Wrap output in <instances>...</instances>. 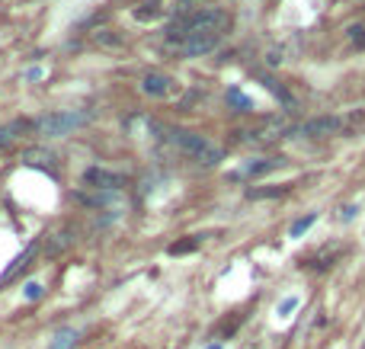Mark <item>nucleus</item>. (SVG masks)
Instances as JSON below:
<instances>
[{
	"instance_id": "1",
	"label": "nucleus",
	"mask_w": 365,
	"mask_h": 349,
	"mask_svg": "<svg viewBox=\"0 0 365 349\" xmlns=\"http://www.w3.org/2000/svg\"><path fill=\"white\" fill-rule=\"evenodd\" d=\"M228 26H231V16L218 7L182 10V13L173 16V23L167 26V45H173L176 52L189 55V58L208 55L212 48H218Z\"/></svg>"
},
{
	"instance_id": "2",
	"label": "nucleus",
	"mask_w": 365,
	"mask_h": 349,
	"mask_svg": "<svg viewBox=\"0 0 365 349\" xmlns=\"http://www.w3.org/2000/svg\"><path fill=\"white\" fill-rule=\"evenodd\" d=\"M151 129L160 131L157 138H164L170 148H176L180 154H186L189 160H196V164H206V167H215V164H221V157H224V151H221L218 145H212L208 138L196 135V131H186V129H173V125H157V122H151Z\"/></svg>"
},
{
	"instance_id": "3",
	"label": "nucleus",
	"mask_w": 365,
	"mask_h": 349,
	"mask_svg": "<svg viewBox=\"0 0 365 349\" xmlns=\"http://www.w3.org/2000/svg\"><path fill=\"white\" fill-rule=\"evenodd\" d=\"M365 125V109H352L346 115H317L301 125H289V138H327V135H352Z\"/></svg>"
},
{
	"instance_id": "4",
	"label": "nucleus",
	"mask_w": 365,
	"mask_h": 349,
	"mask_svg": "<svg viewBox=\"0 0 365 349\" xmlns=\"http://www.w3.org/2000/svg\"><path fill=\"white\" fill-rule=\"evenodd\" d=\"M90 122V113L87 109H64V113H48L36 122V131L38 135H48V138H61V135H71L74 129L87 125Z\"/></svg>"
},
{
	"instance_id": "5",
	"label": "nucleus",
	"mask_w": 365,
	"mask_h": 349,
	"mask_svg": "<svg viewBox=\"0 0 365 349\" xmlns=\"http://www.w3.org/2000/svg\"><path fill=\"white\" fill-rule=\"evenodd\" d=\"M84 183L93 186V190H103V192H119L122 186H125V176L113 173V170H106V167H90L84 173Z\"/></svg>"
},
{
	"instance_id": "6",
	"label": "nucleus",
	"mask_w": 365,
	"mask_h": 349,
	"mask_svg": "<svg viewBox=\"0 0 365 349\" xmlns=\"http://www.w3.org/2000/svg\"><path fill=\"white\" fill-rule=\"evenodd\" d=\"M141 90L148 93V97H157V99H167L173 97L180 87H176V80L170 74H160V71H151V74H145V80H141Z\"/></svg>"
},
{
	"instance_id": "7",
	"label": "nucleus",
	"mask_w": 365,
	"mask_h": 349,
	"mask_svg": "<svg viewBox=\"0 0 365 349\" xmlns=\"http://www.w3.org/2000/svg\"><path fill=\"white\" fill-rule=\"evenodd\" d=\"M77 340H80V330H77V327H64V330H58V334L48 340V349H74Z\"/></svg>"
},
{
	"instance_id": "8",
	"label": "nucleus",
	"mask_w": 365,
	"mask_h": 349,
	"mask_svg": "<svg viewBox=\"0 0 365 349\" xmlns=\"http://www.w3.org/2000/svg\"><path fill=\"white\" fill-rule=\"evenodd\" d=\"M282 167V160H250L237 170V176H259V173H269V170Z\"/></svg>"
},
{
	"instance_id": "9",
	"label": "nucleus",
	"mask_w": 365,
	"mask_h": 349,
	"mask_svg": "<svg viewBox=\"0 0 365 349\" xmlns=\"http://www.w3.org/2000/svg\"><path fill=\"white\" fill-rule=\"evenodd\" d=\"M228 103H231V106H237V109H243V113H250V109H257V103H253V99L247 97V93H241V90H237V87H231V90H228Z\"/></svg>"
},
{
	"instance_id": "10",
	"label": "nucleus",
	"mask_w": 365,
	"mask_h": 349,
	"mask_svg": "<svg viewBox=\"0 0 365 349\" xmlns=\"http://www.w3.org/2000/svg\"><path fill=\"white\" fill-rule=\"evenodd\" d=\"M314 221H317V212H311V215H301L298 221H292V228H289V237H301L304 231L311 228Z\"/></svg>"
},
{
	"instance_id": "11",
	"label": "nucleus",
	"mask_w": 365,
	"mask_h": 349,
	"mask_svg": "<svg viewBox=\"0 0 365 349\" xmlns=\"http://www.w3.org/2000/svg\"><path fill=\"white\" fill-rule=\"evenodd\" d=\"M298 304H301L298 295H285L279 301V308H275V314H279V318H292V311H298Z\"/></svg>"
},
{
	"instance_id": "12",
	"label": "nucleus",
	"mask_w": 365,
	"mask_h": 349,
	"mask_svg": "<svg viewBox=\"0 0 365 349\" xmlns=\"http://www.w3.org/2000/svg\"><path fill=\"white\" fill-rule=\"evenodd\" d=\"M42 295H45V285H42V282L32 279V282H26V285H23V298H26V301H38Z\"/></svg>"
},
{
	"instance_id": "13",
	"label": "nucleus",
	"mask_w": 365,
	"mask_h": 349,
	"mask_svg": "<svg viewBox=\"0 0 365 349\" xmlns=\"http://www.w3.org/2000/svg\"><path fill=\"white\" fill-rule=\"evenodd\" d=\"M263 87H269V90H273L275 97L282 99V103H292V93H289V90H282L279 80H273V77H263Z\"/></svg>"
},
{
	"instance_id": "14",
	"label": "nucleus",
	"mask_w": 365,
	"mask_h": 349,
	"mask_svg": "<svg viewBox=\"0 0 365 349\" xmlns=\"http://www.w3.org/2000/svg\"><path fill=\"white\" fill-rule=\"evenodd\" d=\"M20 129H23L20 122H16V125H7V129H0V148H7L10 141L16 138V131H20Z\"/></svg>"
},
{
	"instance_id": "15",
	"label": "nucleus",
	"mask_w": 365,
	"mask_h": 349,
	"mask_svg": "<svg viewBox=\"0 0 365 349\" xmlns=\"http://www.w3.org/2000/svg\"><path fill=\"white\" fill-rule=\"evenodd\" d=\"M350 42L356 48H365V26H352V29H350Z\"/></svg>"
},
{
	"instance_id": "16",
	"label": "nucleus",
	"mask_w": 365,
	"mask_h": 349,
	"mask_svg": "<svg viewBox=\"0 0 365 349\" xmlns=\"http://www.w3.org/2000/svg\"><path fill=\"white\" fill-rule=\"evenodd\" d=\"M266 196H285V186H279V190H250V199H266Z\"/></svg>"
},
{
	"instance_id": "17",
	"label": "nucleus",
	"mask_w": 365,
	"mask_h": 349,
	"mask_svg": "<svg viewBox=\"0 0 365 349\" xmlns=\"http://www.w3.org/2000/svg\"><path fill=\"white\" fill-rule=\"evenodd\" d=\"M356 212H359V205H346V208L340 212V218L343 221H352V218H356Z\"/></svg>"
},
{
	"instance_id": "18",
	"label": "nucleus",
	"mask_w": 365,
	"mask_h": 349,
	"mask_svg": "<svg viewBox=\"0 0 365 349\" xmlns=\"http://www.w3.org/2000/svg\"><path fill=\"white\" fill-rule=\"evenodd\" d=\"M192 247H196V241H186V243H173V247H170V253H186V250H192Z\"/></svg>"
},
{
	"instance_id": "19",
	"label": "nucleus",
	"mask_w": 365,
	"mask_h": 349,
	"mask_svg": "<svg viewBox=\"0 0 365 349\" xmlns=\"http://www.w3.org/2000/svg\"><path fill=\"white\" fill-rule=\"evenodd\" d=\"M206 349H221V343H212V346H206Z\"/></svg>"
}]
</instances>
